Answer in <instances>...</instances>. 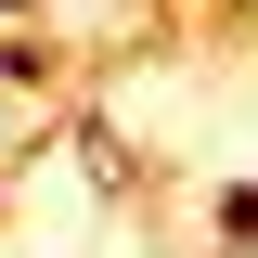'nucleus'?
<instances>
[{
  "label": "nucleus",
  "mask_w": 258,
  "mask_h": 258,
  "mask_svg": "<svg viewBox=\"0 0 258 258\" xmlns=\"http://www.w3.org/2000/svg\"><path fill=\"white\" fill-rule=\"evenodd\" d=\"M232 13H258V0H232Z\"/></svg>",
  "instance_id": "3"
},
{
  "label": "nucleus",
  "mask_w": 258,
  "mask_h": 258,
  "mask_svg": "<svg viewBox=\"0 0 258 258\" xmlns=\"http://www.w3.org/2000/svg\"><path fill=\"white\" fill-rule=\"evenodd\" d=\"M207 245H220V258H258V181H220V194H207Z\"/></svg>",
  "instance_id": "1"
},
{
  "label": "nucleus",
  "mask_w": 258,
  "mask_h": 258,
  "mask_svg": "<svg viewBox=\"0 0 258 258\" xmlns=\"http://www.w3.org/2000/svg\"><path fill=\"white\" fill-rule=\"evenodd\" d=\"M39 13H52V0H0V26H39Z\"/></svg>",
  "instance_id": "2"
}]
</instances>
